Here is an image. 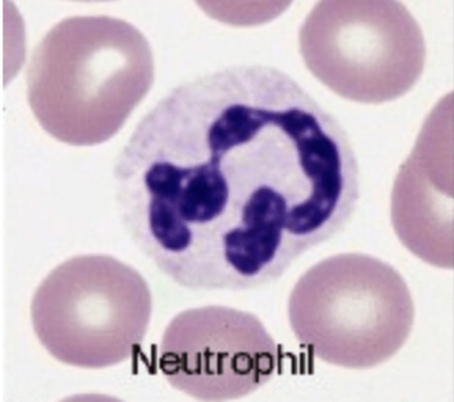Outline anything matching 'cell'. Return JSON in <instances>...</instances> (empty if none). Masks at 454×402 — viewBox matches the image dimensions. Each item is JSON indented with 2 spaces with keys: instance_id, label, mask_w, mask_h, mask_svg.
<instances>
[{
  "instance_id": "7",
  "label": "cell",
  "mask_w": 454,
  "mask_h": 402,
  "mask_svg": "<svg viewBox=\"0 0 454 402\" xmlns=\"http://www.w3.org/2000/svg\"><path fill=\"white\" fill-rule=\"evenodd\" d=\"M451 97L439 102L424 123L391 199V219L403 246L442 269H453Z\"/></svg>"
},
{
  "instance_id": "4",
  "label": "cell",
  "mask_w": 454,
  "mask_h": 402,
  "mask_svg": "<svg viewBox=\"0 0 454 402\" xmlns=\"http://www.w3.org/2000/svg\"><path fill=\"white\" fill-rule=\"evenodd\" d=\"M152 292L134 267L109 256H79L50 272L35 291L31 321L44 351L65 366L105 369L144 343Z\"/></svg>"
},
{
  "instance_id": "2",
  "label": "cell",
  "mask_w": 454,
  "mask_h": 402,
  "mask_svg": "<svg viewBox=\"0 0 454 402\" xmlns=\"http://www.w3.org/2000/svg\"><path fill=\"white\" fill-rule=\"evenodd\" d=\"M153 80L151 44L134 25L108 16L71 17L35 49L27 96L52 138L96 146L116 136Z\"/></svg>"
},
{
  "instance_id": "5",
  "label": "cell",
  "mask_w": 454,
  "mask_h": 402,
  "mask_svg": "<svg viewBox=\"0 0 454 402\" xmlns=\"http://www.w3.org/2000/svg\"><path fill=\"white\" fill-rule=\"evenodd\" d=\"M307 69L341 99L395 101L426 67L420 25L399 2H321L299 29Z\"/></svg>"
},
{
  "instance_id": "1",
  "label": "cell",
  "mask_w": 454,
  "mask_h": 402,
  "mask_svg": "<svg viewBox=\"0 0 454 402\" xmlns=\"http://www.w3.org/2000/svg\"><path fill=\"white\" fill-rule=\"evenodd\" d=\"M132 244L194 291L274 283L353 218L359 164L346 130L286 72L194 77L142 117L116 159Z\"/></svg>"
},
{
  "instance_id": "6",
  "label": "cell",
  "mask_w": 454,
  "mask_h": 402,
  "mask_svg": "<svg viewBox=\"0 0 454 402\" xmlns=\"http://www.w3.org/2000/svg\"><path fill=\"white\" fill-rule=\"evenodd\" d=\"M157 364L174 389L200 401H233L273 378L278 346L255 314L203 306L164 329Z\"/></svg>"
},
{
  "instance_id": "3",
  "label": "cell",
  "mask_w": 454,
  "mask_h": 402,
  "mask_svg": "<svg viewBox=\"0 0 454 402\" xmlns=\"http://www.w3.org/2000/svg\"><path fill=\"white\" fill-rule=\"evenodd\" d=\"M288 321L311 356L346 369H371L398 353L415 326V303L391 264L365 254L324 259L301 274Z\"/></svg>"
}]
</instances>
